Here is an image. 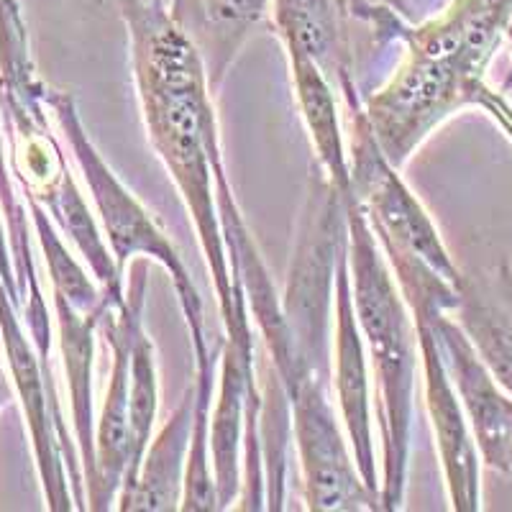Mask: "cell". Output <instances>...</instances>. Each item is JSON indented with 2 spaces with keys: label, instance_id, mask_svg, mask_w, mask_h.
<instances>
[{
  "label": "cell",
  "instance_id": "1",
  "mask_svg": "<svg viewBox=\"0 0 512 512\" xmlns=\"http://www.w3.org/2000/svg\"><path fill=\"white\" fill-rule=\"evenodd\" d=\"M128 62L146 139L175 182L216 290L226 344L254 354V323L244 287L233 280L216 195L221 157L216 95L203 59L169 13L167 0H118Z\"/></svg>",
  "mask_w": 512,
  "mask_h": 512
},
{
  "label": "cell",
  "instance_id": "2",
  "mask_svg": "<svg viewBox=\"0 0 512 512\" xmlns=\"http://www.w3.org/2000/svg\"><path fill=\"white\" fill-rule=\"evenodd\" d=\"M512 29V0H448L420 24L397 29L402 57L364 100L384 154L402 167L448 118L477 108L512 141V105L487 72Z\"/></svg>",
  "mask_w": 512,
  "mask_h": 512
},
{
  "label": "cell",
  "instance_id": "3",
  "mask_svg": "<svg viewBox=\"0 0 512 512\" xmlns=\"http://www.w3.org/2000/svg\"><path fill=\"white\" fill-rule=\"evenodd\" d=\"M47 82L31 54L29 26L18 0H0V118L8 167L26 203L49 213L67 244L88 264L111 305L126 297L121 277L98 216L72 175L62 141L54 131Z\"/></svg>",
  "mask_w": 512,
  "mask_h": 512
},
{
  "label": "cell",
  "instance_id": "4",
  "mask_svg": "<svg viewBox=\"0 0 512 512\" xmlns=\"http://www.w3.org/2000/svg\"><path fill=\"white\" fill-rule=\"evenodd\" d=\"M346 223L354 308L367 346L382 443L379 505L382 512H397L408 500L415 390L420 372L418 328L354 192L346 198Z\"/></svg>",
  "mask_w": 512,
  "mask_h": 512
},
{
  "label": "cell",
  "instance_id": "5",
  "mask_svg": "<svg viewBox=\"0 0 512 512\" xmlns=\"http://www.w3.org/2000/svg\"><path fill=\"white\" fill-rule=\"evenodd\" d=\"M52 118L57 123L64 144L70 146L72 159L80 169L82 180L88 185V198L93 203L108 249L113 254L121 277H126L134 259L154 262L169 274L175 287L177 303H180L182 318H185L187 333L192 341V356H195V372H218L216 359L210 356L208 333H205V305L198 287L192 282L180 251L175 249L169 233L162 223L149 213L144 203L134 192L123 185L121 177L98 152V146L90 139L88 128L82 123L77 103L70 93L52 90L47 93Z\"/></svg>",
  "mask_w": 512,
  "mask_h": 512
},
{
  "label": "cell",
  "instance_id": "6",
  "mask_svg": "<svg viewBox=\"0 0 512 512\" xmlns=\"http://www.w3.org/2000/svg\"><path fill=\"white\" fill-rule=\"evenodd\" d=\"M341 95L351 113V192L367 213V221L379 246L410 251L431 264L438 274L454 285H461L464 272L456 267L454 256L446 249L436 221L425 210L420 198L402 180L400 167L384 154L364 113V100L356 95L354 80L341 82Z\"/></svg>",
  "mask_w": 512,
  "mask_h": 512
},
{
  "label": "cell",
  "instance_id": "7",
  "mask_svg": "<svg viewBox=\"0 0 512 512\" xmlns=\"http://www.w3.org/2000/svg\"><path fill=\"white\" fill-rule=\"evenodd\" d=\"M134 274L126 285V297L116 308L105 310L100 333L111 346V377L105 387L103 405L95 418L93 466L85 474L88 510H116L123 477L131 461V423H128V387H131V341L144 326L146 274L144 267H131Z\"/></svg>",
  "mask_w": 512,
  "mask_h": 512
},
{
  "label": "cell",
  "instance_id": "8",
  "mask_svg": "<svg viewBox=\"0 0 512 512\" xmlns=\"http://www.w3.org/2000/svg\"><path fill=\"white\" fill-rule=\"evenodd\" d=\"M415 328H418L420 346V387H423L425 410L431 418L448 502L456 512H479L482 510L484 464L477 441H474L472 425L443 359L433 320L415 323Z\"/></svg>",
  "mask_w": 512,
  "mask_h": 512
},
{
  "label": "cell",
  "instance_id": "9",
  "mask_svg": "<svg viewBox=\"0 0 512 512\" xmlns=\"http://www.w3.org/2000/svg\"><path fill=\"white\" fill-rule=\"evenodd\" d=\"M333 390L336 408L349 438L359 474L369 489L379 495V461L374 454V410H372V372H369L367 346L359 331L351 287L349 239H346L336 267L333 290Z\"/></svg>",
  "mask_w": 512,
  "mask_h": 512
},
{
  "label": "cell",
  "instance_id": "10",
  "mask_svg": "<svg viewBox=\"0 0 512 512\" xmlns=\"http://www.w3.org/2000/svg\"><path fill=\"white\" fill-rule=\"evenodd\" d=\"M433 331L464 402L482 464L495 472L512 474V395H507L484 369L477 351L451 315L433 320Z\"/></svg>",
  "mask_w": 512,
  "mask_h": 512
},
{
  "label": "cell",
  "instance_id": "11",
  "mask_svg": "<svg viewBox=\"0 0 512 512\" xmlns=\"http://www.w3.org/2000/svg\"><path fill=\"white\" fill-rule=\"evenodd\" d=\"M167 6L198 49L216 98L251 34L272 13V0H167Z\"/></svg>",
  "mask_w": 512,
  "mask_h": 512
},
{
  "label": "cell",
  "instance_id": "12",
  "mask_svg": "<svg viewBox=\"0 0 512 512\" xmlns=\"http://www.w3.org/2000/svg\"><path fill=\"white\" fill-rule=\"evenodd\" d=\"M192 418H195V387L187 384L177 408L169 413L162 428L154 433L141 461L134 487L118 497L116 510L121 512H175L182 507L185 495L187 454L192 441Z\"/></svg>",
  "mask_w": 512,
  "mask_h": 512
},
{
  "label": "cell",
  "instance_id": "13",
  "mask_svg": "<svg viewBox=\"0 0 512 512\" xmlns=\"http://www.w3.org/2000/svg\"><path fill=\"white\" fill-rule=\"evenodd\" d=\"M287 70H290L292 98L297 113L308 131L310 149L318 162L320 175L341 195H351V162L349 144L344 139L341 116H338L336 85L305 54L285 52Z\"/></svg>",
  "mask_w": 512,
  "mask_h": 512
},
{
  "label": "cell",
  "instance_id": "14",
  "mask_svg": "<svg viewBox=\"0 0 512 512\" xmlns=\"http://www.w3.org/2000/svg\"><path fill=\"white\" fill-rule=\"evenodd\" d=\"M374 0H272V26L285 52L305 54L333 80H349V44L344 31V6L361 13Z\"/></svg>",
  "mask_w": 512,
  "mask_h": 512
},
{
  "label": "cell",
  "instance_id": "15",
  "mask_svg": "<svg viewBox=\"0 0 512 512\" xmlns=\"http://www.w3.org/2000/svg\"><path fill=\"white\" fill-rule=\"evenodd\" d=\"M0 208H3V218L8 226V239H11L13 262H16L18 274V290H21V315L26 320V328L31 333L36 351H39L41 367L47 374V382L57 390V379H54L52 367V351H54V328L52 315L47 308V297H44V287H41L39 277V262H36L34 251V226H31L29 205H26L24 195L18 190L16 180L8 167V152L6 139L0 131Z\"/></svg>",
  "mask_w": 512,
  "mask_h": 512
},
{
  "label": "cell",
  "instance_id": "16",
  "mask_svg": "<svg viewBox=\"0 0 512 512\" xmlns=\"http://www.w3.org/2000/svg\"><path fill=\"white\" fill-rule=\"evenodd\" d=\"M54 320H57V344L62 354L64 379L70 392V423L80 451L82 472L88 474L93 466L95 446V400H93V367L95 344L100 336V320L105 313H82L52 297Z\"/></svg>",
  "mask_w": 512,
  "mask_h": 512
},
{
  "label": "cell",
  "instance_id": "17",
  "mask_svg": "<svg viewBox=\"0 0 512 512\" xmlns=\"http://www.w3.org/2000/svg\"><path fill=\"white\" fill-rule=\"evenodd\" d=\"M497 282V280H495ZM459 308L451 318L459 323L492 379L512 395V305L500 285L487 287L474 277L461 280Z\"/></svg>",
  "mask_w": 512,
  "mask_h": 512
},
{
  "label": "cell",
  "instance_id": "18",
  "mask_svg": "<svg viewBox=\"0 0 512 512\" xmlns=\"http://www.w3.org/2000/svg\"><path fill=\"white\" fill-rule=\"evenodd\" d=\"M131 387H128V423H131V461L123 477L121 495L134 487L146 448L154 438L159 413V367L152 336L141 326L131 341ZM118 495V497H121ZM118 505V502H116Z\"/></svg>",
  "mask_w": 512,
  "mask_h": 512
},
{
  "label": "cell",
  "instance_id": "19",
  "mask_svg": "<svg viewBox=\"0 0 512 512\" xmlns=\"http://www.w3.org/2000/svg\"><path fill=\"white\" fill-rule=\"evenodd\" d=\"M16 400H18V392H16V384H13L11 369H8V364L0 361V413L11 408Z\"/></svg>",
  "mask_w": 512,
  "mask_h": 512
},
{
  "label": "cell",
  "instance_id": "20",
  "mask_svg": "<svg viewBox=\"0 0 512 512\" xmlns=\"http://www.w3.org/2000/svg\"><path fill=\"white\" fill-rule=\"evenodd\" d=\"M495 280H497V285H500L502 295H505L507 300H510V305H512V269H510V262L500 264Z\"/></svg>",
  "mask_w": 512,
  "mask_h": 512
},
{
  "label": "cell",
  "instance_id": "21",
  "mask_svg": "<svg viewBox=\"0 0 512 512\" xmlns=\"http://www.w3.org/2000/svg\"><path fill=\"white\" fill-rule=\"evenodd\" d=\"M379 3H384V6H390L392 11H397V13H402V16L408 18V3H405V0H379Z\"/></svg>",
  "mask_w": 512,
  "mask_h": 512
},
{
  "label": "cell",
  "instance_id": "22",
  "mask_svg": "<svg viewBox=\"0 0 512 512\" xmlns=\"http://www.w3.org/2000/svg\"><path fill=\"white\" fill-rule=\"evenodd\" d=\"M507 44H510V49H512V29H510V34H507ZM507 82H512V64H510V80Z\"/></svg>",
  "mask_w": 512,
  "mask_h": 512
}]
</instances>
